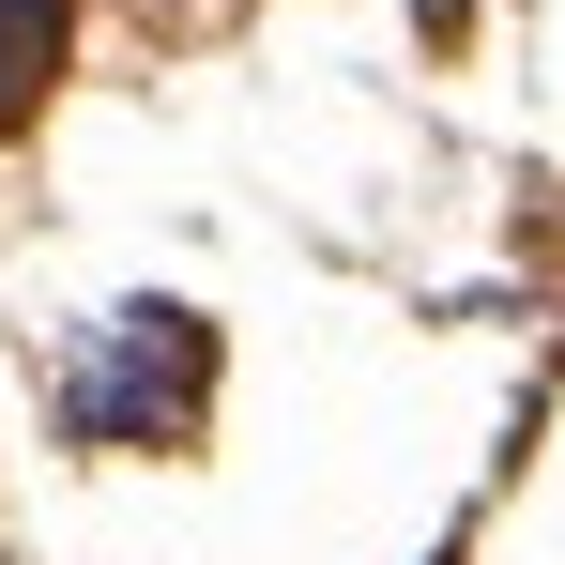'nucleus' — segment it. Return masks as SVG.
<instances>
[{
	"label": "nucleus",
	"mask_w": 565,
	"mask_h": 565,
	"mask_svg": "<svg viewBox=\"0 0 565 565\" xmlns=\"http://www.w3.org/2000/svg\"><path fill=\"white\" fill-rule=\"evenodd\" d=\"M153 321H169V306H138V321H122V382H77V428H93V444H122V428H138V397H153ZM169 382H199V321L169 337Z\"/></svg>",
	"instance_id": "obj_1"
},
{
	"label": "nucleus",
	"mask_w": 565,
	"mask_h": 565,
	"mask_svg": "<svg viewBox=\"0 0 565 565\" xmlns=\"http://www.w3.org/2000/svg\"><path fill=\"white\" fill-rule=\"evenodd\" d=\"M46 46H62V15H46V0H0V122L46 93Z\"/></svg>",
	"instance_id": "obj_2"
}]
</instances>
